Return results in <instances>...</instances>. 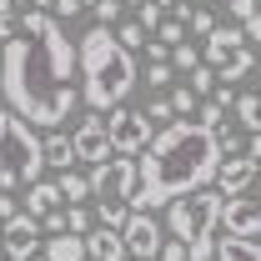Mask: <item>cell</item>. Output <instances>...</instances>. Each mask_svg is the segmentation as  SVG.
<instances>
[{
    "label": "cell",
    "mask_w": 261,
    "mask_h": 261,
    "mask_svg": "<svg viewBox=\"0 0 261 261\" xmlns=\"http://www.w3.org/2000/svg\"><path fill=\"white\" fill-rule=\"evenodd\" d=\"M161 241H166V231H161V221H156L151 211H130V216H126V226H121L126 261H156Z\"/></svg>",
    "instance_id": "9"
},
{
    "label": "cell",
    "mask_w": 261,
    "mask_h": 261,
    "mask_svg": "<svg viewBox=\"0 0 261 261\" xmlns=\"http://www.w3.org/2000/svg\"><path fill=\"white\" fill-rule=\"evenodd\" d=\"M91 226H96V216H91L86 206H65L61 211V231H70V236H86Z\"/></svg>",
    "instance_id": "23"
},
{
    "label": "cell",
    "mask_w": 261,
    "mask_h": 261,
    "mask_svg": "<svg viewBox=\"0 0 261 261\" xmlns=\"http://www.w3.org/2000/svg\"><path fill=\"white\" fill-rule=\"evenodd\" d=\"M151 5H156V10H161V5H176V0H151Z\"/></svg>",
    "instance_id": "36"
},
{
    "label": "cell",
    "mask_w": 261,
    "mask_h": 261,
    "mask_svg": "<svg viewBox=\"0 0 261 261\" xmlns=\"http://www.w3.org/2000/svg\"><path fill=\"white\" fill-rule=\"evenodd\" d=\"M31 261H45V256H40V251H35V256H31Z\"/></svg>",
    "instance_id": "40"
},
{
    "label": "cell",
    "mask_w": 261,
    "mask_h": 261,
    "mask_svg": "<svg viewBox=\"0 0 261 261\" xmlns=\"http://www.w3.org/2000/svg\"><path fill=\"white\" fill-rule=\"evenodd\" d=\"M40 171H45L40 166V130L10 111H0V191L31 186V181H40Z\"/></svg>",
    "instance_id": "5"
},
{
    "label": "cell",
    "mask_w": 261,
    "mask_h": 261,
    "mask_svg": "<svg viewBox=\"0 0 261 261\" xmlns=\"http://www.w3.org/2000/svg\"><path fill=\"white\" fill-rule=\"evenodd\" d=\"M181 5H191V0H181Z\"/></svg>",
    "instance_id": "41"
},
{
    "label": "cell",
    "mask_w": 261,
    "mask_h": 261,
    "mask_svg": "<svg viewBox=\"0 0 261 261\" xmlns=\"http://www.w3.org/2000/svg\"><path fill=\"white\" fill-rule=\"evenodd\" d=\"M231 106H236V126L246 130V136H256V130H261V106H256V96L246 91V96H236Z\"/></svg>",
    "instance_id": "21"
},
{
    "label": "cell",
    "mask_w": 261,
    "mask_h": 261,
    "mask_svg": "<svg viewBox=\"0 0 261 261\" xmlns=\"http://www.w3.org/2000/svg\"><path fill=\"white\" fill-rule=\"evenodd\" d=\"M166 65H171V70H191V65H201V50H196L191 40H181V45H171Z\"/></svg>",
    "instance_id": "24"
},
{
    "label": "cell",
    "mask_w": 261,
    "mask_h": 261,
    "mask_svg": "<svg viewBox=\"0 0 261 261\" xmlns=\"http://www.w3.org/2000/svg\"><path fill=\"white\" fill-rule=\"evenodd\" d=\"M0 261H5V251H0Z\"/></svg>",
    "instance_id": "42"
},
{
    "label": "cell",
    "mask_w": 261,
    "mask_h": 261,
    "mask_svg": "<svg viewBox=\"0 0 261 261\" xmlns=\"http://www.w3.org/2000/svg\"><path fill=\"white\" fill-rule=\"evenodd\" d=\"M0 251H5V261H31L40 251V221L25 216V211H15L10 221H0Z\"/></svg>",
    "instance_id": "10"
},
{
    "label": "cell",
    "mask_w": 261,
    "mask_h": 261,
    "mask_svg": "<svg viewBox=\"0 0 261 261\" xmlns=\"http://www.w3.org/2000/svg\"><path fill=\"white\" fill-rule=\"evenodd\" d=\"M40 166H56V171H70V166H75V151H70V136H61V130H45V136H40Z\"/></svg>",
    "instance_id": "16"
},
{
    "label": "cell",
    "mask_w": 261,
    "mask_h": 261,
    "mask_svg": "<svg viewBox=\"0 0 261 261\" xmlns=\"http://www.w3.org/2000/svg\"><path fill=\"white\" fill-rule=\"evenodd\" d=\"M241 45H251L246 35H241V25H216V31L206 35V50H201V65H211V70H221V65L241 50Z\"/></svg>",
    "instance_id": "13"
},
{
    "label": "cell",
    "mask_w": 261,
    "mask_h": 261,
    "mask_svg": "<svg viewBox=\"0 0 261 261\" xmlns=\"http://www.w3.org/2000/svg\"><path fill=\"white\" fill-rule=\"evenodd\" d=\"M70 75H75V40L56 15L25 10L0 50V91L10 116H20L35 130H61V121L75 111Z\"/></svg>",
    "instance_id": "1"
},
{
    "label": "cell",
    "mask_w": 261,
    "mask_h": 261,
    "mask_svg": "<svg viewBox=\"0 0 261 261\" xmlns=\"http://www.w3.org/2000/svg\"><path fill=\"white\" fill-rule=\"evenodd\" d=\"M166 106H171V116H186V121H191V116H196V106H201V100H196L191 91L181 86V91H171V96H166Z\"/></svg>",
    "instance_id": "25"
},
{
    "label": "cell",
    "mask_w": 261,
    "mask_h": 261,
    "mask_svg": "<svg viewBox=\"0 0 261 261\" xmlns=\"http://www.w3.org/2000/svg\"><path fill=\"white\" fill-rule=\"evenodd\" d=\"M56 191H61L65 206H86V201H91V181H86L81 171H61V176H56Z\"/></svg>",
    "instance_id": "19"
},
{
    "label": "cell",
    "mask_w": 261,
    "mask_h": 261,
    "mask_svg": "<svg viewBox=\"0 0 261 261\" xmlns=\"http://www.w3.org/2000/svg\"><path fill=\"white\" fill-rule=\"evenodd\" d=\"M10 5H31V0H10Z\"/></svg>",
    "instance_id": "38"
},
{
    "label": "cell",
    "mask_w": 261,
    "mask_h": 261,
    "mask_svg": "<svg viewBox=\"0 0 261 261\" xmlns=\"http://www.w3.org/2000/svg\"><path fill=\"white\" fill-rule=\"evenodd\" d=\"M256 161H261V136H246V151L241 156H226V161H216V196H246L251 191V181H256Z\"/></svg>",
    "instance_id": "8"
},
{
    "label": "cell",
    "mask_w": 261,
    "mask_h": 261,
    "mask_svg": "<svg viewBox=\"0 0 261 261\" xmlns=\"http://www.w3.org/2000/svg\"><path fill=\"white\" fill-rule=\"evenodd\" d=\"M75 65H81V100L96 116L116 111L136 86V61H130V50L116 45V35L106 25H96L75 40Z\"/></svg>",
    "instance_id": "3"
},
{
    "label": "cell",
    "mask_w": 261,
    "mask_h": 261,
    "mask_svg": "<svg viewBox=\"0 0 261 261\" xmlns=\"http://www.w3.org/2000/svg\"><path fill=\"white\" fill-rule=\"evenodd\" d=\"M226 5V15L241 25V35L246 40H256V31H261V20H256V0H221Z\"/></svg>",
    "instance_id": "20"
},
{
    "label": "cell",
    "mask_w": 261,
    "mask_h": 261,
    "mask_svg": "<svg viewBox=\"0 0 261 261\" xmlns=\"http://www.w3.org/2000/svg\"><path fill=\"white\" fill-rule=\"evenodd\" d=\"M141 116H146L151 126H156V121H166V126H171V106H166V96H156L151 106H146V111H141Z\"/></svg>",
    "instance_id": "33"
},
{
    "label": "cell",
    "mask_w": 261,
    "mask_h": 261,
    "mask_svg": "<svg viewBox=\"0 0 261 261\" xmlns=\"http://www.w3.org/2000/svg\"><path fill=\"white\" fill-rule=\"evenodd\" d=\"M86 10L96 15V25H106V31L121 20V0H96V5H86Z\"/></svg>",
    "instance_id": "27"
},
{
    "label": "cell",
    "mask_w": 261,
    "mask_h": 261,
    "mask_svg": "<svg viewBox=\"0 0 261 261\" xmlns=\"http://www.w3.org/2000/svg\"><path fill=\"white\" fill-rule=\"evenodd\" d=\"M45 261H86V246H81V236H70V231H56L50 241H40Z\"/></svg>",
    "instance_id": "18"
},
{
    "label": "cell",
    "mask_w": 261,
    "mask_h": 261,
    "mask_svg": "<svg viewBox=\"0 0 261 261\" xmlns=\"http://www.w3.org/2000/svg\"><path fill=\"white\" fill-rule=\"evenodd\" d=\"M121 5H141V0H121Z\"/></svg>",
    "instance_id": "39"
},
{
    "label": "cell",
    "mask_w": 261,
    "mask_h": 261,
    "mask_svg": "<svg viewBox=\"0 0 261 261\" xmlns=\"http://www.w3.org/2000/svg\"><path fill=\"white\" fill-rule=\"evenodd\" d=\"M151 40H161L166 50H171V45H181V40H186V25H181V20H161V25L151 31Z\"/></svg>",
    "instance_id": "26"
},
{
    "label": "cell",
    "mask_w": 261,
    "mask_h": 261,
    "mask_svg": "<svg viewBox=\"0 0 261 261\" xmlns=\"http://www.w3.org/2000/svg\"><path fill=\"white\" fill-rule=\"evenodd\" d=\"M171 75H176V70H171L166 61H151V65H146V86H171Z\"/></svg>",
    "instance_id": "31"
},
{
    "label": "cell",
    "mask_w": 261,
    "mask_h": 261,
    "mask_svg": "<svg viewBox=\"0 0 261 261\" xmlns=\"http://www.w3.org/2000/svg\"><path fill=\"white\" fill-rule=\"evenodd\" d=\"M75 5H81V10H86V5H96V0H75Z\"/></svg>",
    "instance_id": "37"
},
{
    "label": "cell",
    "mask_w": 261,
    "mask_h": 261,
    "mask_svg": "<svg viewBox=\"0 0 261 261\" xmlns=\"http://www.w3.org/2000/svg\"><path fill=\"white\" fill-rule=\"evenodd\" d=\"M15 20H20V15H15V5H10V0H0V40H10V35H15Z\"/></svg>",
    "instance_id": "32"
},
{
    "label": "cell",
    "mask_w": 261,
    "mask_h": 261,
    "mask_svg": "<svg viewBox=\"0 0 261 261\" xmlns=\"http://www.w3.org/2000/svg\"><path fill=\"white\" fill-rule=\"evenodd\" d=\"M186 25H191L196 35H211L216 25H221V20H216V10H196V5H191V15H186Z\"/></svg>",
    "instance_id": "29"
},
{
    "label": "cell",
    "mask_w": 261,
    "mask_h": 261,
    "mask_svg": "<svg viewBox=\"0 0 261 261\" xmlns=\"http://www.w3.org/2000/svg\"><path fill=\"white\" fill-rule=\"evenodd\" d=\"M81 246H86V261H126L121 231H111V226H91L81 236Z\"/></svg>",
    "instance_id": "14"
},
{
    "label": "cell",
    "mask_w": 261,
    "mask_h": 261,
    "mask_svg": "<svg viewBox=\"0 0 261 261\" xmlns=\"http://www.w3.org/2000/svg\"><path fill=\"white\" fill-rule=\"evenodd\" d=\"M20 211V201H15V191H0V221H10Z\"/></svg>",
    "instance_id": "35"
},
{
    "label": "cell",
    "mask_w": 261,
    "mask_h": 261,
    "mask_svg": "<svg viewBox=\"0 0 261 261\" xmlns=\"http://www.w3.org/2000/svg\"><path fill=\"white\" fill-rule=\"evenodd\" d=\"M146 161H136V191H130V211H151L166 206L186 191H201L216 176V136L201 130L196 121H171L151 136V146L141 151Z\"/></svg>",
    "instance_id": "2"
},
{
    "label": "cell",
    "mask_w": 261,
    "mask_h": 261,
    "mask_svg": "<svg viewBox=\"0 0 261 261\" xmlns=\"http://www.w3.org/2000/svg\"><path fill=\"white\" fill-rule=\"evenodd\" d=\"M56 206H61L56 181H31V186H25V216H35V221H40V216H50Z\"/></svg>",
    "instance_id": "17"
},
{
    "label": "cell",
    "mask_w": 261,
    "mask_h": 261,
    "mask_svg": "<svg viewBox=\"0 0 261 261\" xmlns=\"http://www.w3.org/2000/svg\"><path fill=\"white\" fill-rule=\"evenodd\" d=\"M70 151H75V161H106L111 156V136H106V116H86L81 126H75V136H70Z\"/></svg>",
    "instance_id": "11"
},
{
    "label": "cell",
    "mask_w": 261,
    "mask_h": 261,
    "mask_svg": "<svg viewBox=\"0 0 261 261\" xmlns=\"http://www.w3.org/2000/svg\"><path fill=\"white\" fill-rule=\"evenodd\" d=\"M186 91H191L196 100L211 96V91H216V70H211V65H191V70H186Z\"/></svg>",
    "instance_id": "22"
},
{
    "label": "cell",
    "mask_w": 261,
    "mask_h": 261,
    "mask_svg": "<svg viewBox=\"0 0 261 261\" xmlns=\"http://www.w3.org/2000/svg\"><path fill=\"white\" fill-rule=\"evenodd\" d=\"M91 201L100 206H130V191H136V161L130 156H106V161L91 166Z\"/></svg>",
    "instance_id": "6"
},
{
    "label": "cell",
    "mask_w": 261,
    "mask_h": 261,
    "mask_svg": "<svg viewBox=\"0 0 261 261\" xmlns=\"http://www.w3.org/2000/svg\"><path fill=\"white\" fill-rule=\"evenodd\" d=\"M211 261H261L256 236H221L211 241Z\"/></svg>",
    "instance_id": "15"
},
{
    "label": "cell",
    "mask_w": 261,
    "mask_h": 261,
    "mask_svg": "<svg viewBox=\"0 0 261 261\" xmlns=\"http://www.w3.org/2000/svg\"><path fill=\"white\" fill-rule=\"evenodd\" d=\"M221 226L226 236H256L261 231V211L251 196H221Z\"/></svg>",
    "instance_id": "12"
},
{
    "label": "cell",
    "mask_w": 261,
    "mask_h": 261,
    "mask_svg": "<svg viewBox=\"0 0 261 261\" xmlns=\"http://www.w3.org/2000/svg\"><path fill=\"white\" fill-rule=\"evenodd\" d=\"M166 226H171V241L186 246V261H211V241L221 226V196L201 186L166 201Z\"/></svg>",
    "instance_id": "4"
},
{
    "label": "cell",
    "mask_w": 261,
    "mask_h": 261,
    "mask_svg": "<svg viewBox=\"0 0 261 261\" xmlns=\"http://www.w3.org/2000/svg\"><path fill=\"white\" fill-rule=\"evenodd\" d=\"M161 20H166V15H161V10H156V5H151V0H141V5H136V25H141V31H146V35L156 31Z\"/></svg>",
    "instance_id": "30"
},
{
    "label": "cell",
    "mask_w": 261,
    "mask_h": 261,
    "mask_svg": "<svg viewBox=\"0 0 261 261\" xmlns=\"http://www.w3.org/2000/svg\"><path fill=\"white\" fill-rule=\"evenodd\" d=\"M156 261H186V246H181V241H161Z\"/></svg>",
    "instance_id": "34"
},
{
    "label": "cell",
    "mask_w": 261,
    "mask_h": 261,
    "mask_svg": "<svg viewBox=\"0 0 261 261\" xmlns=\"http://www.w3.org/2000/svg\"><path fill=\"white\" fill-rule=\"evenodd\" d=\"M126 216H130V206H96V226L121 231V226H126Z\"/></svg>",
    "instance_id": "28"
},
{
    "label": "cell",
    "mask_w": 261,
    "mask_h": 261,
    "mask_svg": "<svg viewBox=\"0 0 261 261\" xmlns=\"http://www.w3.org/2000/svg\"><path fill=\"white\" fill-rule=\"evenodd\" d=\"M106 136H111V156H141V151L151 146L156 126H151L141 111H126V106H116V111L106 116Z\"/></svg>",
    "instance_id": "7"
}]
</instances>
